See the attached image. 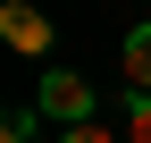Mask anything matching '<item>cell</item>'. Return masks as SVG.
Segmentation results:
<instances>
[{
  "label": "cell",
  "mask_w": 151,
  "mask_h": 143,
  "mask_svg": "<svg viewBox=\"0 0 151 143\" xmlns=\"http://www.w3.org/2000/svg\"><path fill=\"white\" fill-rule=\"evenodd\" d=\"M0 34H9V51H25V59H50V42H59L34 0H9V9H0Z\"/></svg>",
  "instance_id": "cell-2"
},
{
  "label": "cell",
  "mask_w": 151,
  "mask_h": 143,
  "mask_svg": "<svg viewBox=\"0 0 151 143\" xmlns=\"http://www.w3.org/2000/svg\"><path fill=\"white\" fill-rule=\"evenodd\" d=\"M0 143H34V118H0Z\"/></svg>",
  "instance_id": "cell-6"
},
{
  "label": "cell",
  "mask_w": 151,
  "mask_h": 143,
  "mask_svg": "<svg viewBox=\"0 0 151 143\" xmlns=\"http://www.w3.org/2000/svg\"><path fill=\"white\" fill-rule=\"evenodd\" d=\"M59 143H126V135H109V126H101V118H84V126H67Z\"/></svg>",
  "instance_id": "cell-5"
},
{
  "label": "cell",
  "mask_w": 151,
  "mask_h": 143,
  "mask_svg": "<svg viewBox=\"0 0 151 143\" xmlns=\"http://www.w3.org/2000/svg\"><path fill=\"white\" fill-rule=\"evenodd\" d=\"M118 84H126V101H151V25H134L118 42Z\"/></svg>",
  "instance_id": "cell-3"
},
{
  "label": "cell",
  "mask_w": 151,
  "mask_h": 143,
  "mask_svg": "<svg viewBox=\"0 0 151 143\" xmlns=\"http://www.w3.org/2000/svg\"><path fill=\"white\" fill-rule=\"evenodd\" d=\"M34 110H42V118H59V135H67V126H84V118H92V84L76 76V67H42Z\"/></svg>",
  "instance_id": "cell-1"
},
{
  "label": "cell",
  "mask_w": 151,
  "mask_h": 143,
  "mask_svg": "<svg viewBox=\"0 0 151 143\" xmlns=\"http://www.w3.org/2000/svg\"><path fill=\"white\" fill-rule=\"evenodd\" d=\"M126 143H151V101H126Z\"/></svg>",
  "instance_id": "cell-4"
}]
</instances>
